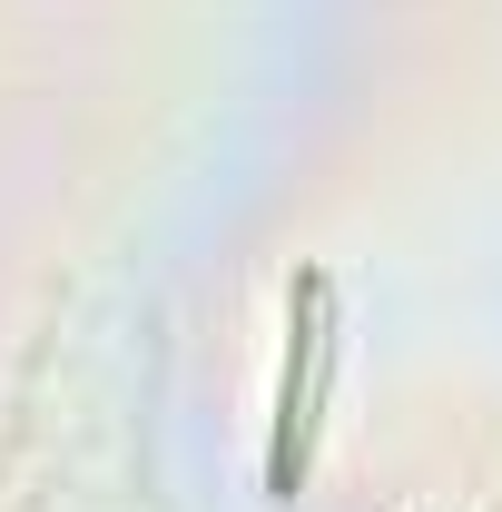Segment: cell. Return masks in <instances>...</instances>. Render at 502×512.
<instances>
[{
  "instance_id": "obj_1",
  "label": "cell",
  "mask_w": 502,
  "mask_h": 512,
  "mask_svg": "<svg viewBox=\"0 0 502 512\" xmlns=\"http://www.w3.org/2000/svg\"><path fill=\"white\" fill-rule=\"evenodd\" d=\"M286 384H276V453H266V483L296 493L306 483V424H315V384H325V276H296V306H286Z\"/></svg>"
}]
</instances>
